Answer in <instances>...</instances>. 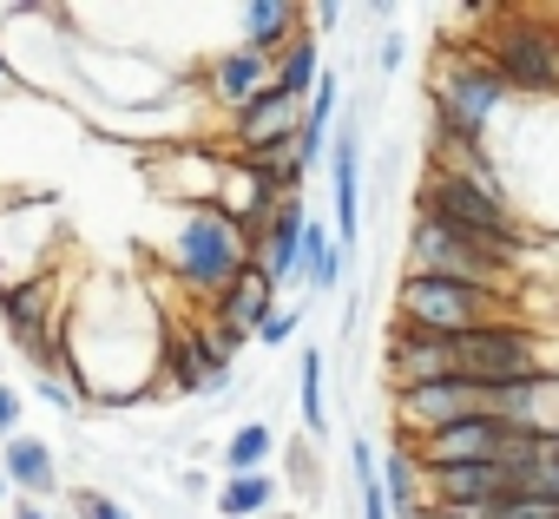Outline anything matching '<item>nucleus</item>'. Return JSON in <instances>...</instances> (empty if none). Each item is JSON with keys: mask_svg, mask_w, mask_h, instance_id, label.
<instances>
[{"mask_svg": "<svg viewBox=\"0 0 559 519\" xmlns=\"http://www.w3.org/2000/svg\"><path fill=\"white\" fill-rule=\"evenodd\" d=\"M421 217H435V224L487 243L493 256H507V264H520V256H526V230L507 210V197H493V191H480V184H467L454 171H428L421 178Z\"/></svg>", "mask_w": 559, "mask_h": 519, "instance_id": "f257e3e1", "label": "nucleus"}, {"mask_svg": "<svg viewBox=\"0 0 559 519\" xmlns=\"http://www.w3.org/2000/svg\"><path fill=\"white\" fill-rule=\"evenodd\" d=\"M243 270H250V243L237 237V224H224L211 204L185 210V224L171 237V277L198 297H224Z\"/></svg>", "mask_w": 559, "mask_h": 519, "instance_id": "f03ea898", "label": "nucleus"}, {"mask_svg": "<svg viewBox=\"0 0 559 519\" xmlns=\"http://www.w3.org/2000/svg\"><path fill=\"white\" fill-rule=\"evenodd\" d=\"M408 277H441V283H474V290H500L507 297L513 264H507V256H493L487 243H474V237H461V230H448V224H435V217L415 210Z\"/></svg>", "mask_w": 559, "mask_h": 519, "instance_id": "7ed1b4c3", "label": "nucleus"}, {"mask_svg": "<svg viewBox=\"0 0 559 519\" xmlns=\"http://www.w3.org/2000/svg\"><path fill=\"white\" fill-rule=\"evenodd\" d=\"M395 316L408 329H428V336H467V329L507 323V297L500 290H474V283H441V277H402Z\"/></svg>", "mask_w": 559, "mask_h": 519, "instance_id": "20e7f679", "label": "nucleus"}, {"mask_svg": "<svg viewBox=\"0 0 559 519\" xmlns=\"http://www.w3.org/2000/svg\"><path fill=\"white\" fill-rule=\"evenodd\" d=\"M487 67L500 73L507 93H559V27L539 14H500L487 34Z\"/></svg>", "mask_w": 559, "mask_h": 519, "instance_id": "39448f33", "label": "nucleus"}, {"mask_svg": "<svg viewBox=\"0 0 559 519\" xmlns=\"http://www.w3.org/2000/svg\"><path fill=\"white\" fill-rule=\"evenodd\" d=\"M500 99H507V86H500V73L487 67L480 47H448V53H441L435 80H428V106H435V119H448V125H461V132L480 138L487 119L500 112Z\"/></svg>", "mask_w": 559, "mask_h": 519, "instance_id": "423d86ee", "label": "nucleus"}, {"mask_svg": "<svg viewBox=\"0 0 559 519\" xmlns=\"http://www.w3.org/2000/svg\"><path fill=\"white\" fill-rule=\"evenodd\" d=\"M454 375L474 382V388H507V382L546 375V355H539V336L507 316V323H487V329L454 336Z\"/></svg>", "mask_w": 559, "mask_h": 519, "instance_id": "0eeeda50", "label": "nucleus"}, {"mask_svg": "<svg viewBox=\"0 0 559 519\" xmlns=\"http://www.w3.org/2000/svg\"><path fill=\"white\" fill-rule=\"evenodd\" d=\"M0 316H8V336L27 362L60 369V316H53V283L47 277H21L0 290Z\"/></svg>", "mask_w": 559, "mask_h": 519, "instance_id": "6e6552de", "label": "nucleus"}, {"mask_svg": "<svg viewBox=\"0 0 559 519\" xmlns=\"http://www.w3.org/2000/svg\"><path fill=\"white\" fill-rule=\"evenodd\" d=\"M382 375L389 388H428V382H454V336H428V329H408L395 323L389 349H382Z\"/></svg>", "mask_w": 559, "mask_h": 519, "instance_id": "1a4fd4ad", "label": "nucleus"}, {"mask_svg": "<svg viewBox=\"0 0 559 519\" xmlns=\"http://www.w3.org/2000/svg\"><path fill=\"white\" fill-rule=\"evenodd\" d=\"M330 191H336V256L356 250V224H362V132L343 125L330 132Z\"/></svg>", "mask_w": 559, "mask_h": 519, "instance_id": "9d476101", "label": "nucleus"}, {"mask_svg": "<svg viewBox=\"0 0 559 519\" xmlns=\"http://www.w3.org/2000/svg\"><path fill=\"white\" fill-rule=\"evenodd\" d=\"M395 414H402V427H408V434H435V427H448V421H467V414H487V408H480V388L454 375V382L402 388V395H395Z\"/></svg>", "mask_w": 559, "mask_h": 519, "instance_id": "9b49d317", "label": "nucleus"}, {"mask_svg": "<svg viewBox=\"0 0 559 519\" xmlns=\"http://www.w3.org/2000/svg\"><path fill=\"white\" fill-rule=\"evenodd\" d=\"M297 125H304V99H290V93H257L237 119H230V138H237V158H250V152H270V145H290L297 138Z\"/></svg>", "mask_w": 559, "mask_h": 519, "instance_id": "f8f14e48", "label": "nucleus"}, {"mask_svg": "<svg viewBox=\"0 0 559 519\" xmlns=\"http://www.w3.org/2000/svg\"><path fill=\"white\" fill-rule=\"evenodd\" d=\"M421 480H428V499H435V506H480V499H500V493H513V486H520V473H513V467H500V460L428 467Z\"/></svg>", "mask_w": 559, "mask_h": 519, "instance_id": "ddd939ff", "label": "nucleus"}, {"mask_svg": "<svg viewBox=\"0 0 559 519\" xmlns=\"http://www.w3.org/2000/svg\"><path fill=\"white\" fill-rule=\"evenodd\" d=\"M257 93H270V60L263 53H243V47H230L224 60H211V99L237 119Z\"/></svg>", "mask_w": 559, "mask_h": 519, "instance_id": "4468645a", "label": "nucleus"}, {"mask_svg": "<svg viewBox=\"0 0 559 519\" xmlns=\"http://www.w3.org/2000/svg\"><path fill=\"white\" fill-rule=\"evenodd\" d=\"M276 310V283L250 264L224 297H211V323H224V329H237V336H257V323Z\"/></svg>", "mask_w": 559, "mask_h": 519, "instance_id": "2eb2a0df", "label": "nucleus"}, {"mask_svg": "<svg viewBox=\"0 0 559 519\" xmlns=\"http://www.w3.org/2000/svg\"><path fill=\"white\" fill-rule=\"evenodd\" d=\"M297 34H304V8H290V0H250L243 8V53L276 60Z\"/></svg>", "mask_w": 559, "mask_h": 519, "instance_id": "dca6fc26", "label": "nucleus"}, {"mask_svg": "<svg viewBox=\"0 0 559 519\" xmlns=\"http://www.w3.org/2000/svg\"><path fill=\"white\" fill-rule=\"evenodd\" d=\"M0 480H8V486H21V493H34V499L60 493L53 447H47V440H34V434H14L8 447H0Z\"/></svg>", "mask_w": 559, "mask_h": 519, "instance_id": "f3484780", "label": "nucleus"}, {"mask_svg": "<svg viewBox=\"0 0 559 519\" xmlns=\"http://www.w3.org/2000/svg\"><path fill=\"white\" fill-rule=\"evenodd\" d=\"M158 375H165L178 395H204V388H211V362H204V342H198V329H165Z\"/></svg>", "mask_w": 559, "mask_h": 519, "instance_id": "a211bd4d", "label": "nucleus"}, {"mask_svg": "<svg viewBox=\"0 0 559 519\" xmlns=\"http://www.w3.org/2000/svg\"><path fill=\"white\" fill-rule=\"evenodd\" d=\"M376 473H382V499H389V512H395V519H421V467H415L408 440L389 447V454L376 460Z\"/></svg>", "mask_w": 559, "mask_h": 519, "instance_id": "6ab92c4d", "label": "nucleus"}, {"mask_svg": "<svg viewBox=\"0 0 559 519\" xmlns=\"http://www.w3.org/2000/svg\"><path fill=\"white\" fill-rule=\"evenodd\" d=\"M297 277L310 283V290H336V277H343V256H336V237L310 217L304 224V243H297Z\"/></svg>", "mask_w": 559, "mask_h": 519, "instance_id": "aec40b11", "label": "nucleus"}, {"mask_svg": "<svg viewBox=\"0 0 559 519\" xmlns=\"http://www.w3.org/2000/svg\"><path fill=\"white\" fill-rule=\"evenodd\" d=\"M317 73H323V67H317V34H297L284 53L270 60V86H276V93H290V99H310Z\"/></svg>", "mask_w": 559, "mask_h": 519, "instance_id": "412c9836", "label": "nucleus"}, {"mask_svg": "<svg viewBox=\"0 0 559 519\" xmlns=\"http://www.w3.org/2000/svg\"><path fill=\"white\" fill-rule=\"evenodd\" d=\"M270 454H276V427L270 421H243L230 440H224V473H270Z\"/></svg>", "mask_w": 559, "mask_h": 519, "instance_id": "4be33fe9", "label": "nucleus"}, {"mask_svg": "<svg viewBox=\"0 0 559 519\" xmlns=\"http://www.w3.org/2000/svg\"><path fill=\"white\" fill-rule=\"evenodd\" d=\"M276 506V473H237L217 493V519H257Z\"/></svg>", "mask_w": 559, "mask_h": 519, "instance_id": "5701e85b", "label": "nucleus"}, {"mask_svg": "<svg viewBox=\"0 0 559 519\" xmlns=\"http://www.w3.org/2000/svg\"><path fill=\"white\" fill-rule=\"evenodd\" d=\"M356 493H362V519H389V499H382V473H376V447L356 440Z\"/></svg>", "mask_w": 559, "mask_h": 519, "instance_id": "b1692460", "label": "nucleus"}, {"mask_svg": "<svg viewBox=\"0 0 559 519\" xmlns=\"http://www.w3.org/2000/svg\"><path fill=\"white\" fill-rule=\"evenodd\" d=\"M304 427L323 434L330 408H323V349H304Z\"/></svg>", "mask_w": 559, "mask_h": 519, "instance_id": "393cba45", "label": "nucleus"}, {"mask_svg": "<svg viewBox=\"0 0 559 519\" xmlns=\"http://www.w3.org/2000/svg\"><path fill=\"white\" fill-rule=\"evenodd\" d=\"M297 323H304L297 310H270V316L257 323V336H250V342H263V349H284V342L297 336Z\"/></svg>", "mask_w": 559, "mask_h": 519, "instance_id": "a878e982", "label": "nucleus"}, {"mask_svg": "<svg viewBox=\"0 0 559 519\" xmlns=\"http://www.w3.org/2000/svg\"><path fill=\"white\" fill-rule=\"evenodd\" d=\"M73 512L80 519H132L119 499H106V493H73Z\"/></svg>", "mask_w": 559, "mask_h": 519, "instance_id": "bb28decb", "label": "nucleus"}, {"mask_svg": "<svg viewBox=\"0 0 559 519\" xmlns=\"http://www.w3.org/2000/svg\"><path fill=\"white\" fill-rule=\"evenodd\" d=\"M21 408H27V401H21V388L0 382V440H14V434H21Z\"/></svg>", "mask_w": 559, "mask_h": 519, "instance_id": "cd10ccee", "label": "nucleus"}, {"mask_svg": "<svg viewBox=\"0 0 559 519\" xmlns=\"http://www.w3.org/2000/svg\"><path fill=\"white\" fill-rule=\"evenodd\" d=\"M40 401H53L60 414H73V408H80V395H73V388H67L60 375H40Z\"/></svg>", "mask_w": 559, "mask_h": 519, "instance_id": "c85d7f7f", "label": "nucleus"}, {"mask_svg": "<svg viewBox=\"0 0 559 519\" xmlns=\"http://www.w3.org/2000/svg\"><path fill=\"white\" fill-rule=\"evenodd\" d=\"M402 53H408V40L402 34H382V67H402Z\"/></svg>", "mask_w": 559, "mask_h": 519, "instance_id": "c756f323", "label": "nucleus"}, {"mask_svg": "<svg viewBox=\"0 0 559 519\" xmlns=\"http://www.w3.org/2000/svg\"><path fill=\"white\" fill-rule=\"evenodd\" d=\"M8 93H21V73L8 67V53H0V99H8Z\"/></svg>", "mask_w": 559, "mask_h": 519, "instance_id": "7c9ffc66", "label": "nucleus"}, {"mask_svg": "<svg viewBox=\"0 0 559 519\" xmlns=\"http://www.w3.org/2000/svg\"><path fill=\"white\" fill-rule=\"evenodd\" d=\"M14 519H47V512L40 506H14Z\"/></svg>", "mask_w": 559, "mask_h": 519, "instance_id": "2f4dec72", "label": "nucleus"}, {"mask_svg": "<svg viewBox=\"0 0 559 519\" xmlns=\"http://www.w3.org/2000/svg\"><path fill=\"white\" fill-rule=\"evenodd\" d=\"M8 493H14V486H8V480H0V506H8Z\"/></svg>", "mask_w": 559, "mask_h": 519, "instance_id": "473e14b6", "label": "nucleus"}]
</instances>
